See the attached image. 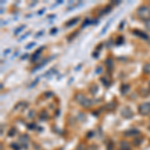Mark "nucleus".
Masks as SVG:
<instances>
[{
    "instance_id": "7ed1b4c3",
    "label": "nucleus",
    "mask_w": 150,
    "mask_h": 150,
    "mask_svg": "<svg viewBox=\"0 0 150 150\" xmlns=\"http://www.w3.org/2000/svg\"><path fill=\"white\" fill-rule=\"evenodd\" d=\"M138 112L141 115H148L150 114V102H144L138 107Z\"/></svg>"
},
{
    "instance_id": "9b49d317",
    "label": "nucleus",
    "mask_w": 150,
    "mask_h": 150,
    "mask_svg": "<svg viewBox=\"0 0 150 150\" xmlns=\"http://www.w3.org/2000/svg\"><path fill=\"white\" fill-rule=\"evenodd\" d=\"M142 141H143V138H142L141 136L134 137V139H133V145H134V146H139V145L142 143Z\"/></svg>"
},
{
    "instance_id": "423d86ee",
    "label": "nucleus",
    "mask_w": 150,
    "mask_h": 150,
    "mask_svg": "<svg viewBox=\"0 0 150 150\" xmlns=\"http://www.w3.org/2000/svg\"><path fill=\"white\" fill-rule=\"evenodd\" d=\"M133 34L138 36V37L142 38V39H146V40H149V36L146 34V33H144L143 31H140V30H137V29H135V30H133Z\"/></svg>"
},
{
    "instance_id": "f3484780",
    "label": "nucleus",
    "mask_w": 150,
    "mask_h": 150,
    "mask_svg": "<svg viewBox=\"0 0 150 150\" xmlns=\"http://www.w3.org/2000/svg\"><path fill=\"white\" fill-rule=\"evenodd\" d=\"M15 134H16V129H15V128H11V129L9 130V132H8V136L12 137V136H14Z\"/></svg>"
},
{
    "instance_id": "f257e3e1",
    "label": "nucleus",
    "mask_w": 150,
    "mask_h": 150,
    "mask_svg": "<svg viewBox=\"0 0 150 150\" xmlns=\"http://www.w3.org/2000/svg\"><path fill=\"white\" fill-rule=\"evenodd\" d=\"M137 15L143 21L150 20V8L146 5H142L137 9Z\"/></svg>"
},
{
    "instance_id": "412c9836",
    "label": "nucleus",
    "mask_w": 150,
    "mask_h": 150,
    "mask_svg": "<svg viewBox=\"0 0 150 150\" xmlns=\"http://www.w3.org/2000/svg\"><path fill=\"white\" fill-rule=\"evenodd\" d=\"M110 11H111V7L108 6V7H106V8H104V10L101 12V14H106V13H108V12H110Z\"/></svg>"
},
{
    "instance_id": "cd10ccee",
    "label": "nucleus",
    "mask_w": 150,
    "mask_h": 150,
    "mask_svg": "<svg viewBox=\"0 0 150 150\" xmlns=\"http://www.w3.org/2000/svg\"><path fill=\"white\" fill-rule=\"evenodd\" d=\"M107 150H114V147H113L112 143H109L107 145Z\"/></svg>"
},
{
    "instance_id": "b1692460",
    "label": "nucleus",
    "mask_w": 150,
    "mask_h": 150,
    "mask_svg": "<svg viewBox=\"0 0 150 150\" xmlns=\"http://www.w3.org/2000/svg\"><path fill=\"white\" fill-rule=\"evenodd\" d=\"M76 150H87V149H86V147L84 146L83 144H79V145H78V147H77V149H76Z\"/></svg>"
},
{
    "instance_id": "f704fd0d",
    "label": "nucleus",
    "mask_w": 150,
    "mask_h": 150,
    "mask_svg": "<svg viewBox=\"0 0 150 150\" xmlns=\"http://www.w3.org/2000/svg\"><path fill=\"white\" fill-rule=\"evenodd\" d=\"M123 23H124V22H123V21H122V22H121V24H120V29H122V27H123Z\"/></svg>"
},
{
    "instance_id": "ddd939ff",
    "label": "nucleus",
    "mask_w": 150,
    "mask_h": 150,
    "mask_svg": "<svg viewBox=\"0 0 150 150\" xmlns=\"http://www.w3.org/2000/svg\"><path fill=\"white\" fill-rule=\"evenodd\" d=\"M120 146H121V149L123 150H129L130 145L127 141H121L120 142Z\"/></svg>"
},
{
    "instance_id": "6ab92c4d",
    "label": "nucleus",
    "mask_w": 150,
    "mask_h": 150,
    "mask_svg": "<svg viewBox=\"0 0 150 150\" xmlns=\"http://www.w3.org/2000/svg\"><path fill=\"white\" fill-rule=\"evenodd\" d=\"M24 28H25V25H22V26H20V27H18L15 31H14V34H15V35L19 34V32H21V31H22Z\"/></svg>"
},
{
    "instance_id": "7c9ffc66",
    "label": "nucleus",
    "mask_w": 150,
    "mask_h": 150,
    "mask_svg": "<svg viewBox=\"0 0 150 150\" xmlns=\"http://www.w3.org/2000/svg\"><path fill=\"white\" fill-rule=\"evenodd\" d=\"M34 45H35V43H30V44L26 45V48H27V49H29V48H31L32 46H34Z\"/></svg>"
},
{
    "instance_id": "dca6fc26",
    "label": "nucleus",
    "mask_w": 150,
    "mask_h": 150,
    "mask_svg": "<svg viewBox=\"0 0 150 150\" xmlns=\"http://www.w3.org/2000/svg\"><path fill=\"white\" fill-rule=\"evenodd\" d=\"M124 43V37H122V36H119V37L116 39V45H121Z\"/></svg>"
},
{
    "instance_id": "39448f33",
    "label": "nucleus",
    "mask_w": 150,
    "mask_h": 150,
    "mask_svg": "<svg viewBox=\"0 0 150 150\" xmlns=\"http://www.w3.org/2000/svg\"><path fill=\"white\" fill-rule=\"evenodd\" d=\"M139 134H140V132H139V130H137V129H129L124 132V135L127 137H135Z\"/></svg>"
},
{
    "instance_id": "473e14b6",
    "label": "nucleus",
    "mask_w": 150,
    "mask_h": 150,
    "mask_svg": "<svg viewBox=\"0 0 150 150\" xmlns=\"http://www.w3.org/2000/svg\"><path fill=\"white\" fill-rule=\"evenodd\" d=\"M57 31V29L56 28H54V29H52L51 30V34H55V32Z\"/></svg>"
},
{
    "instance_id": "393cba45",
    "label": "nucleus",
    "mask_w": 150,
    "mask_h": 150,
    "mask_svg": "<svg viewBox=\"0 0 150 150\" xmlns=\"http://www.w3.org/2000/svg\"><path fill=\"white\" fill-rule=\"evenodd\" d=\"M110 22H111V20L109 21V22H107V24H106V26L104 27V29L102 30V32H101V34H104L105 33V31H106V29H107L108 27H109V25H110Z\"/></svg>"
},
{
    "instance_id": "20e7f679",
    "label": "nucleus",
    "mask_w": 150,
    "mask_h": 150,
    "mask_svg": "<svg viewBox=\"0 0 150 150\" xmlns=\"http://www.w3.org/2000/svg\"><path fill=\"white\" fill-rule=\"evenodd\" d=\"M121 115L126 119H130V118L133 117V111L129 107H124L121 110Z\"/></svg>"
},
{
    "instance_id": "aec40b11",
    "label": "nucleus",
    "mask_w": 150,
    "mask_h": 150,
    "mask_svg": "<svg viewBox=\"0 0 150 150\" xmlns=\"http://www.w3.org/2000/svg\"><path fill=\"white\" fill-rule=\"evenodd\" d=\"M90 23H93V21H91L90 19H86L85 22H83V25H82V28L86 27V26L88 25V24H90Z\"/></svg>"
},
{
    "instance_id": "1a4fd4ad",
    "label": "nucleus",
    "mask_w": 150,
    "mask_h": 150,
    "mask_svg": "<svg viewBox=\"0 0 150 150\" xmlns=\"http://www.w3.org/2000/svg\"><path fill=\"white\" fill-rule=\"evenodd\" d=\"M44 49V47H40L39 49L37 50V51H36L34 54H33V56H32V58H31V61L32 62H34V61H36V60L37 59H39V55H40V53L42 52V50Z\"/></svg>"
},
{
    "instance_id": "f03ea898",
    "label": "nucleus",
    "mask_w": 150,
    "mask_h": 150,
    "mask_svg": "<svg viewBox=\"0 0 150 150\" xmlns=\"http://www.w3.org/2000/svg\"><path fill=\"white\" fill-rule=\"evenodd\" d=\"M75 100H76L77 102H78L82 107H84V108H89L91 105H92V101L81 93H78V94L75 95Z\"/></svg>"
},
{
    "instance_id": "5701e85b",
    "label": "nucleus",
    "mask_w": 150,
    "mask_h": 150,
    "mask_svg": "<svg viewBox=\"0 0 150 150\" xmlns=\"http://www.w3.org/2000/svg\"><path fill=\"white\" fill-rule=\"evenodd\" d=\"M11 147H12V148H14L15 150H19V149H20V145H17V144H15V143H12Z\"/></svg>"
},
{
    "instance_id": "2f4dec72",
    "label": "nucleus",
    "mask_w": 150,
    "mask_h": 150,
    "mask_svg": "<svg viewBox=\"0 0 150 150\" xmlns=\"http://www.w3.org/2000/svg\"><path fill=\"white\" fill-rule=\"evenodd\" d=\"M90 136H93V132L91 131V132H89L88 134H87V138H91Z\"/></svg>"
},
{
    "instance_id": "9d476101",
    "label": "nucleus",
    "mask_w": 150,
    "mask_h": 150,
    "mask_svg": "<svg viewBox=\"0 0 150 150\" xmlns=\"http://www.w3.org/2000/svg\"><path fill=\"white\" fill-rule=\"evenodd\" d=\"M130 89V85L129 84H122L121 87H120V92H121L122 95H125Z\"/></svg>"
},
{
    "instance_id": "58836bf2",
    "label": "nucleus",
    "mask_w": 150,
    "mask_h": 150,
    "mask_svg": "<svg viewBox=\"0 0 150 150\" xmlns=\"http://www.w3.org/2000/svg\"><path fill=\"white\" fill-rule=\"evenodd\" d=\"M121 150H123V149H121Z\"/></svg>"
},
{
    "instance_id": "a878e982",
    "label": "nucleus",
    "mask_w": 150,
    "mask_h": 150,
    "mask_svg": "<svg viewBox=\"0 0 150 150\" xmlns=\"http://www.w3.org/2000/svg\"><path fill=\"white\" fill-rule=\"evenodd\" d=\"M145 28H146L147 30H150V20L145 21Z\"/></svg>"
},
{
    "instance_id": "bb28decb",
    "label": "nucleus",
    "mask_w": 150,
    "mask_h": 150,
    "mask_svg": "<svg viewBox=\"0 0 150 150\" xmlns=\"http://www.w3.org/2000/svg\"><path fill=\"white\" fill-rule=\"evenodd\" d=\"M101 72H102V67H101V66H98L97 68H96L95 73H96V74H100Z\"/></svg>"
},
{
    "instance_id": "a211bd4d",
    "label": "nucleus",
    "mask_w": 150,
    "mask_h": 150,
    "mask_svg": "<svg viewBox=\"0 0 150 150\" xmlns=\"http://www.w3.org/2000/svg\"><path fill=\"white\" fill-rule=\"evenodd\" d=\"M40 119L41 120H47L48 119V114H47V112H42L40 114Z\"/></svg>"
},
{
    "instance_id": "c85d7f7f",
    "label": "nucleus",
    "mask_w": 150,
    "mask_h": 150,
    "mask_svg": "<svg viewBox=\"0 0 150 150\" xmlns=\"http://www.w3.org/2000/svg\"><path fill=\"white\" fill-rule=\"evenodd\" d=\"M45 96H46V98H50L51 96H53V93L52 92H46L45 93Z\"/></svg>"
},
{
    "instance_id": "e433bc0d",
    "label": "nucleus",
    "mask_w": 150,
    "mask_h": 150,
    "mask_svg": "<svg viewBox=\"0 0 150 150\" xmlns=\"http://www.w3.org/2000/svg\"><path fill=\"white\" fill-rule=\"evenodd\" d=\"M45 10H44V9H43V10H41V11H39V14H42L43 13V12H44Z\"/></svg>"
},
{
    "instance_id": "c9c22d12",
    "label": "nucleus",
    "mask_w": 150,
    "mask_h": 150,
    "mask_svg": "<svg viewBox=\"0 0 150 150\" xmlns=\"http://www.w3.org/2000/svg\"><path fill=\"white\" fill-rule=\"evenodd\" d=\"M27 56H28V55H27V54H25V55H23V57H22V59H25V58H26V57H27Z\"/></svg>"
},
{
    "instance_id": "4c0bfd02",
    "label": "nucleus",
    "mask_w": 150,
    "mask_h": 150,
    "mask_svg": "<svg viewBox=\"0 0 150 150\" xmlns=\"http://www.w3.org/2000/svg\"><path fill=\"white\" fill-rule=\"evenodd\" d=\"M148 42H149V44H150V39H149V40H148Z\"/></svg>"
},
{
    "instance_id": "2eb2a0df",
    "label": "nucleus",
    "mask_w": 150,
    "mask_h": 150,
    "mask_svg": "<svg viewBox=\"0 0 150 150\" xmlns=\"http://www.w3.org/2000/svg\"><path fill=\"white\" fill-rule=\"evenodd\" d=\"M143 72L145 74H150V63H146L143 66Z\"/></svg>"
},
{
    "instance_id": "6e6552de",
    "label": "nucleus",
    "mask_w": 150,
    "mask_h": 150,
    "mask_svg": "<svg viewBox=\"0 0 150 150\" xmlns=\"http://www.w3.org/2000/svg\"><path fill=\"white\" fill-rule=\"evenodd\" d=\"M105 64H106V66H107L108 71L111 72L114 69V61H113L112 58H107V59L105 60Z\"/></svg>"
},
{
    "instance_id": "f8f14e48",
    "label": "nucleus",
    "mask_w": 150,
    "mask_h": 150,
    "mask_svg": "<svg viewBox=\"0 0 150 150\" xmlns=\"http://www.w3.org/2000/svg\"><path fill=\"white\" fill-rule=\"evenodd\" d=\"M78 21H79V18L78 17H77V18H73V19L69 20L68 22L66 23V26H67V27H72V26L76 25V24L78 23Z\"/></svg>"
},
{
    "instance_id": "72a5a7b5",
    "label": "nucleus",
    "mask_w": 150,
    "mask_h": 150,
    "mask_svg": "<svg viewBox=\"0 0 150 150\" xmlns=\"http://www.w3.org/2000/svg\"><path fill=\"white\" fill-rule=\"evenodd\" d=\"M29 128H31V130H33V128H35V125L34 124H30V125H29Z\"/></svg>"
},
{
    "instance_id": "0eeeda50",
    "label": "nucleus",
    "mask_w": 150,
    "mask_h": 150,
    "mask_svg": "<svg viewBox=\"0 0 150 150\" xmlns=\"http://www.w3.org/2000/svg\"><path fill=\"white\" fill-rule=\"evenodd\" d=\"M28 141H29V136L27 135H23L19 138V143H20L24 148H27V144H28Z\"/></svg>"
},
{
    "instance_id": "4be33fe9",
    "label": "nucleus",
    "mask_w": 150,
    "mask_h": 150,
    "mask_svg": "<svg viewBox=\"0 0 150 150\" xmlns=\"http://www.w3.org/2000/svg\"><path fill=\"white\" fill-rule=\"evenodd\" d=\"M113 104H115V102H110L109 104H107V109L112 110L115 107V105H113Z\"/></svg>"
},
{
    "instance_id": "c756f323",
    "label": "nucleus",
    "mask_w": 150,
    "mask_h": 150,
    "mask_svg": "<svg viewBox=\"0 0 150 150\" xmlns=\"http://www.w3.org/2000/svg\"><path fill=\"white\" fill-rule=\"evenodd\" d=\"M87 150H97V147H96L95 145H92V146L88 147V148H87Z\"/></svg>"
},
{
    "instance_id": "4468645a",
    "label": "nucleus",
    "mask_w": 150,
    "mask_h": 150,
    "mask_svg": "<svg viewBox=\"0 0 150 150\" xmlns=\"http://www.w3.org/2000/svg\"><path fill=\"white\" fill-rule=\"evenodd\" d=\"M97 92H98V86L96 85V84H94V85L91 86V88H90V93L92 94V95H95Z\"/></svg>"
}]
</instances>
